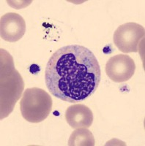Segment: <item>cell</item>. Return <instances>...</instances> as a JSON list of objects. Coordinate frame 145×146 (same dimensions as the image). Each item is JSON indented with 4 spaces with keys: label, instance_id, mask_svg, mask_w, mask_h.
Wrapping results in <instances>:
<instances>
[{
    "label": "cell",
    "instance_id": "obj_7",
    "mask_svg": "<svg viewBox=\"0 0 145 146\" xmlns=\"http://www.w3.org/2000/svg\"><path fill=\"white\" fill-rule=\"evenodd\" d=\"M65 119L73 129H88L93 122V113L86 105L75 104L67 109L65 112Z\"/></svg>",
    "mask_w": 145,
    "mask_h": 146
},
{
    "label": "cell",
    "instance_id": "obj_2",
    "mask_svg": "<svg viewBox=\"0 0 145 146\" xmlns=\"http://www.w3.org/2000/svg\"><path fill=\"white\" fill-rule=\"evenodd\" d=\"M1 120L13 112L23 93L24 82L15 69L13 59L7 52L1 49Z\"/></svg>",
    "mask_w": 145,
    "mask_h": 146
},
{
    "label": "cell",
    "instance_id": "obj_3",
    "mask_svg": "<svg viewBox=\"0 0 145 146\" xmlns=\"http://www.w3.org/2000/svg\"><path fill=\"white\" fill-rule=\"evenodd\" d=\"M21 113L26 121L40 123L46 119L52 109V99L43 89L37 87L27 88L20 102Z\"/></svg>",
    "mask_w": 145,
    "mask_h": 146
},
{
    "label": "cell",
    "instance_id": "obj_9",
    "mask_svg": "<svg viewBox=\"0 0 145 146\" xmlns=\"http://www.w3.org/2000/svg\"><path fill=\"white\" fill-rule=\"evenodd\" d=\"M40 67L37 64H32L29 68V72L31 73H32V74H37V72H40Z\"/></svg>",
    "mask_w": 145,
    "mask_h": 146
},
{
    "label": "cell",
    "instance_id": "obj_4",
    "mask_svg": "<svg viewBox=\"0 0 145 146\" xmlns=\"http://www.w3.org/2000/svg\"><path fill=\"white\" fill-rule=\"evenodd\" d=\"M144 27L134 22L120 26L114 34V43L122 53H136L140 40L144 37Z\"/></svg>",
    "mask_w": 145,
    "mask_h": 146
},
{
    "label": "cell",
    "instance_id": "obj_6",
    "mask_svg": "<svg viewBox=\"0 0 145 146\" xmlns=\"http://www.w3.org/2000/svg\"><path fill=\"white\" fill-rule=\"evenodd\" d=\"M25 32V21L19 14L8 13L1 17L0 34L4 40L10 42L19 41Z\"/></svg>",
    "mask_w": 145,
    "mask_h": 146
},
{
    "label": "cell",
    "instance_id": "obj_5",
    "mask_svg": "<svg viewBox=\"0 0 145 146\" xmlns=\"http://www.w3.org/2000/svg\"><path fill=\"white\" fill-rule=\"evenodd\" d=\"M135 71V62L128 55L114 56L108 59L106 64L107 76L115 83L128 81L134 76Z\"/></svg>",
    "mask_w": 145,
    "mask_h": 146
},
{
    "label": "cell",
    "instance_id": "obj_8",
    "mask_svg": "<svg viewBox=\"0 0 145 146\" xmlns=\"http://www.w3.org/2000/svg\"><path fill=\"white\" fill-rule=\"evenodd\" d=\"M95 145L93 135L87 128L76 129L73 131L68 140L70 146H94Z\"/></svg>",
    "mask_w": 145,
    "mask_h": 146
},
{
    "label": "cell",
    "instance_id": "obj_1",
    "mask_svg": "<svg viewBox=\"0 0 145 146\" xmlns=\"http://www.w3.org/2000/svg\"><path fill=\"white\" fill-rule=\"evenodd\" d=\"M100 78L98 59L90 49L80 45L58 49L48 60L45 72L49 92L67 102L83 101L93 94Z\"/></svg>",
    "mask_w": 145,
    "mask_h": 146
}]
</instances>
